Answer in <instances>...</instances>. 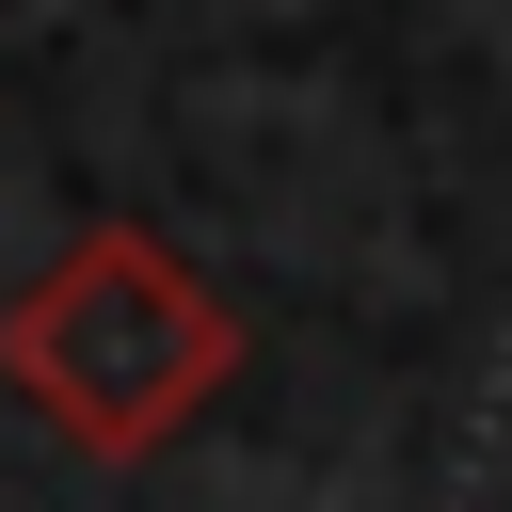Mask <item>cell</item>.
I'll list each match as a JSON object with an SVG mask.
<instances>
[{
  "label": "cell",
  "mask_w": 512,
  "mask_h": 512,
  "mask_svg": "<svg viewBox=\"0 0 512 512\" xmlns=\"http://www.w3.org/2000/svg\"><path fill=\"white\" fill-rule=\"evenodd\" d=\"M0 384H16L64 448L144 464V448H176V432L240 384V304H224L176 240L96 224V240H64V256L0 304Z\"/></svg>",
  "instance_id": "6da1fadb"
}]
</instances>
